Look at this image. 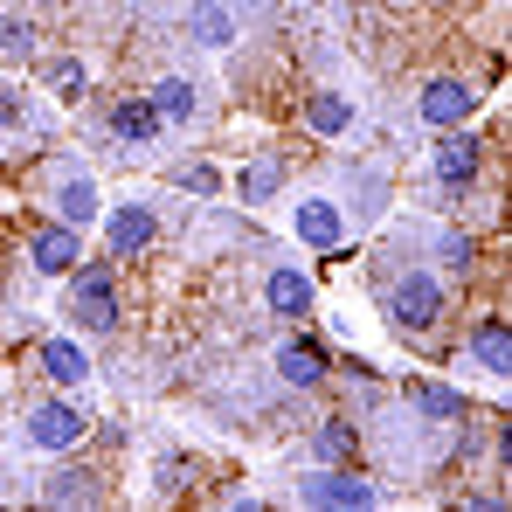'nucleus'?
I'll return each mask as SVG.
<instances>
[{"label":"nucleus","instance_id":"nucleus-1","mask_svg":"<svg viewBox=\"0 0 512 512\" xmlns=\"http://www.w3.org/2000/svg\"><path fill=\"white\" fill-rule=\"evenodd\" d=\"M63 312H70V326L77 333H111L118 326V277L104 270V263H77L70 270V298H63Z\"/></svg>","mask_w":512,"mask_h":512},{"label":"nucleus","instance_id":"nucleus-2","mask_svg":"<svg viewBox=\"0 0 512 512\" xmlns=\"http://www.w3.org/2000/svg\"><path fill=\"white\" fill-rule=\"evenodd\" d=\"M388 326H395V333H436V326H443V277L402 270V277L388 284Z\"/></svg>","mask_w":512,"mask_h":512},{"label":"nucleus","instance_id":"nucleus-3","mask_svg":"<svg viewBox=\"0 0 512 512\" xmlns=\"http://www.w3.org/2000/svg\"><path fill=\"white\" fill-rule=\"evenodd\" d=\"M21 436H28V450H77L90 436V416L77 402H35L21 416Z\"/></svg>","mask_w":512,"mask_h":512},{"label":"nucleus","instance_id":"nucleus-4","mask_svg":"<svg viewBox=\"0 0 512 512\" xmlns=\"http://www.w3.org/2000/svg\"><path fill=\"white\" fill-rule=\"evenodd\" d=\"M49 208H56V222H70V229H90L97 215H104V194H97V180L90 167H49Z\"/></svg>","mask_w":512,"mask_h":512},{"label":"nucleus","instance_id":"nucleus-5","mask_svg":"<svg viewBox=\"0 0 512 512\" xmlns=\"http://www.w3.org/2000/svg\"><path fill=\"white\" fill-rule=\"evenodd\" d=\"M298 499L305 506H333V512H367L381 492L360 478V471H340V464H326V471H312L305 485H298Z\"/></svg>","mask_w":512,"mask_h":512},{"label":"nucleus","instance_id":"nucleus-6","mask_svg":"<svg viewBox=\"0 0 512 512\" xmlns=\"http://www.w3.org/2000/svg\"><path fill=\"white\" fill-rule=\"evenodd\" d=\"M416 111H423V125H436V132L471 125V118H478V84H464V77H436V84H423Z\"/></svg>","mask_w":512,"mask_h":512},{"label":"nucleus","instance_id":"nucleus-7","mask_svg":"<svg viewBox=\"0 0 512 512\" xmlns=\"http://www.w3.org/2000/svg\"><path fill=\"white\" fill-rule=\"evenodd\" d=\"M77 263H84V229H70V222L35 229V243H28V270L35 277H70Z\"/></svg>","mask_w":512,"mask_h":512},{"label":"nucleus","instance_id":"nucleus-8","mask_svg":"<svg viewBox=\"0 0 512 512\" xmlns=\"http://www.w3.org/2000/svg\"><path fill=\"white\" fill-rule=\"evenodd\" d=\"M478 173H485V146H478L464 125H450V132H443V146H436V180H443L450 194H464Z\"/></svg>","mask_w":512,"mask_h":512},{"label":"nucleus","instance_id":"nucleus-9","mask_svg":"<svg viewBox=\"0 0 512 512\" xmlns=\"http://www.w3.org/2000/svg\"><path fill=\"white\" fill-rule=\"evenodd\" d=\"M104 236H111V256H139V250H153V236H160V215H153L146 201H125V208H111Z\"/></svg>","mask_w":512,"mask_h":512},{"label":"nucleus","instance_id":"nucleus-10","mask_svg":"<svg viewBox=\"0 0 512 512\" xmlns=\"http://www.w3.org/2000/svg\"><path fill=\"white\" fill-rule=\"evenodd\" d=\"M291 229H298V243H305V250H340V243H346V222H340V208H333L326 194H312V201H298V215H291Z\"/></svg>","mask_w":512,"mask_h":512},{"label":"nucleus","instance_id":"nucleus-11","mask_svg":"<svg viewBox=\"0 0 512 512\" xmlns=\"http://www.w3.org/2000/svg\"><path fill=\"white\" fill-rule=\"evenodd\" d=\"M263 305H270L277 319H305V312H312V277L291 270V263H277V270L263 277Z\"/></svg>","mask_w":512,"mask_h":512},{"label":"nucleus","instance_id":"nucleus-12","mask_svg":"<svg viewBox=\"0 0 512 512\" xmlns=\"http://www.w3.org/2000/svg\"><path fill=\"white\" fill-rule=\"evenodd\" d=\"M277 374H284L291 388H319V381L333 374V360H326L319 340H284L277 346Z\"/></svg>","mask_w":512,"mask_h":512},{"label":"nucleus","instance_id":"nucleus-13","mask_svg":"<svg viewBox=\"0 0 512 512\" xmlns=\"http://www.w3.org/2000/svg\"><path fill=\"white\" fill-rule=\"evenodd\" d=\"M35 367H42L56 388H84V381H90V353L77 340H42V346H35Z\"/></svg>","mask_w":512,"mask_h":512},{"label":"nucleus","instance_id":"nucleus-14","mask_svg":"<svg viewBox=\"0 0 512 512\" xmlns=\"http://www.w3.org/2000/svg\"><path fill=\"white\" fill-rule=\"evenodd\" d=\"M471 360L492 374V381H506L512 374V326L492 312V319H478V333H471Z\"/></svg>","mask_w":512,"mask_h":512},{"label":"nucleus","instance_id":"nucleus-15","mask_svg":"<svg viewBox=\"0 0 512 512\" xmlns=\"http://www.w3.org/2000/svg\"><path fill=\"white\" fill-rule=\"evenodd\" d=\"M111 139H118V146H153V139H160V111H153V97H125V104H111Z\"/></svg>","mask_w":512,"mask_h":512},{"label":"nucleus","instance_id":"nucleus-16","mask_svg":"<svg viewBox=\"0 0 512 512\" xmlns=\"http://www.w3.org/2000/svg\"><path fill=\"white\" fill-rule=\"evenodd\" d=\"M409 409L423 423H464V395L443 388V381H409Z\"/></svg>","mask_w":512,"mask_h":512},{"label":"nucleus","instance_id":"nucleus-17","mask_svg":"<svg viewBox=\"0 0 512 512\" xmlns=\"http://www.w3.org/2000/svg\"><path fill=\"white\" fill-rule=\"evenodd\" d=\"M305 125H312L319 139H340L346 125H353V104H346L340 90H319V97L305 104Z\"/></svg>","mask_w":512,"mask_h":512},{"label":"nucleus","instance_id":"nucleus-18","mask_svg":"<svg viewBox=\"0 0 512 512\" xmlns=\"http://www.w3.org/2000/svg\"><path fill=\"white\" fill-rule=\"evenodd\" d=\"M153 111H160V125H187V118H194V84H187V77L153 84Z\"/></svg>","mask_w":512,"mask_h":512},{"label":"nucleus","instance_id":"nucleus-19","mask_svg":"<svg viewBox=\"0 0 512 512\" xmlns=\"http://www.w3.org/2000/svg\"><path fill=\"white\" fill-rule=\"evenodd\" d=\"M42 84H49V97H56V104H77V97H84V84H90V70L77 63V56H56V63L42 70Z\"/></svg>","mask_w":512,"mask_h":512},{"label":"nucleus","instance_id":"nucleus-20","mask_svg":"<svg viewBox=\"0 0 512 512\" xmlns=\"http://www.w3.org/2000/svg\"><path fill=\"white\" fill-rule=\"evenodd\" d=\"M42 499L49 506H97V485H90V471H56L42 485Z\"/></svg>","mask_w":512,"mask_h":512},{"label":"nucleus","instance_id":"nucleus-21","mask_svg":"<svg viewBox=\"0 0 512 512\" xmlns=\"http://www.w3.org/2000/svg\"><path fill=\"white\" fill-rule=\"evenodd\" d=\"M187 28H194V42H208V49H222V42L236 35L229 7H215V0H208V7H194V14H187Z\"/></svg>","mask_w":512,"mask_h":512},{"label":"nucleus","instance_id":"nucleus-22","mask_svg":"<svg viewBox=\"0 0 512 512\" xmlns=\"http://www.w3.org/2000/svg\"><path fill=\"white\" fill-rule=\"evenodd\" d=\"M277 187H284V167L277 160H250L243 167V201H270Z\"/></svg>","mask_w":512,"mask_h":512},{"label":"nucleus","instance_id":"nucleus-23","mask_svg":"<svg viewBox=\"0 0 512 512\" xmlns=\"http://www.w3.org/2000/svg\"><path fill=\"white\" fill-rule=\"evenodd\" d=\"M173 187H187V194H201V201H208V194L222 187V173L208 167V160H187V167H173Z\"/></svg>","mask_w":512,"mask_h":512},{"label":"nucleus","instance_id":"nucleus-24","mask_svg":"<svg viewBox=\"0 0 512 512\" xmlns=\"http://www.w3.org/2000/svg\"><path fill=\"white\" fill-rule=\"evenodd\" d=\"M346 450H353V423H346V416H333V423L319 429V457H326V464H340Z\"/></svg>","mask_w":512,"mask_h":512},{"label":"nucleus","instance_id":"nucleus-25","mask_svg":"<svg viewBox=\"0 0 512 512\" xmlns=\"http://www.w3.org/2000/svg\"><path fill=\"white\" fill-rule=\"evenodd\" d=\"M0 49L7 56H28L35 49V21H0Z\"/></svg>","mask_w":512,"mask_h":512},{"label":"nucleus","instance_id":"nucleus-26","mask_svg":"<svg viewBox=\"0 0 512 512\" xmlns=\"http://www.w3.org/2000/svg\"><path fill=\"white\" fill-rule=\"evenodd\" d=\"M478 250H471V236H443V270H471Z\"/></svg>","mask_w":512,"mask_h":512}]
</instances>
